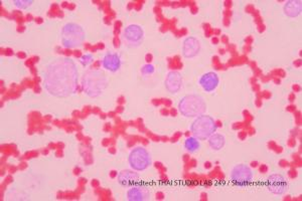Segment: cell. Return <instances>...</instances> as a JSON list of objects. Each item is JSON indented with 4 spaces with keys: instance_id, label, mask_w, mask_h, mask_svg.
<instances>
[{
    "instance_id": "cell-1",
    "label": "cell",
    "mask_w": 302,
    "mask_h": 201,
    "mask_svg": "<svg viewBox=\"0 0 302 201\" xmlns=\"http://www.w3.org/2000/svg\"><path fill=\"white\" fill-rule=\"evenodd\" d=\"M78 69L71 58H59L44 72V86L54 97L68 98L78 90Z\"/></svg>"
},
{
    "instance_id": "cell-2",
    "label": "cell",
    "mask_w": 302,
    "mask_h": 201,
    "mask_svg": "<svg viewBox=\"0 0 302 201\" xmlns=\"http://www.w3.org/2000/svg\"><path fill=\"white\" fill-rule=\"evenodd\" d=\"M83 92L90 98L100 97L108 86V80L102 71L90 70L84 73L81 81Z\"/></svg>"
},
{
    "instance_id": "cell-3",
    "label": "cell",
    "mask_w": 302,
    "mask_h": 201,
    "mask_svg": "<svg viewBox=\"0 0 302 201\" xmlns=\"http://www.w3.org/2000/svg\"><path fill=\"white\" fill-rule=\"evenodd\" d=\"M179 110L186 118H198L206 113L207 104L201 96L187 95L181 99Z\"/></svg>"
},
{
    "instance_id": "cell-4",
    "label": "cell",
    "mask_w": 302,
    "mask_h": 201,
    "mask_svg": "<svg viewBox=\"0 0 302 201\" xmlns=\"http://www.w3.org/2000/svg\"><path fill=\"white\" fill-rule=\"evenodd\" d=\"M86 33L78 24H67L61 29V43L66 49H77L85 40Z\"/></svg>"
},
{
    "instance_id": "cell-5",
    "label": "cell",
    "mask_w": 302,
    "mask_h": 201,
    "mask_svg": "<svg viewBox=\"0 0 302 201\" xmlns=\"http://www.w3.org/2000/svg\"><path fill=\"white\" fill-rule=\"evenodd\" d=\"M218 127L214 120L210 116L198 117L190 126L192 136L199 140H207L215 133Z\"/></svg>"
},
{
    "instance_id": "cell-6",
    "label": "cell",
    "mask_w": 302,
    "mask_h": 201,
    "mask_svg": "<svg viewBox=\"0 0 302 201\" xmlns=\"http://www.w3.org/2000/svg\"><path fill=\"white\" fill-rule=\"evenodd\" d=\"M129 165L135 171H144L152 163L151 155L144 147L134 148L128 157Z\"/></svg>"
},
{
    "instance_id": "cell-7",
    "label": "cell",
    "mask_w": 302,
    "mask_h": 201,
    "mask_svg": "<svg viewBox=\"0 0 302 201\" xmlns=\"http://www.w3.org/2000/svg\"><path fill=\"white\" fill-rule=\"evenodd\" d=\"M122 39L129 48L139 47L144 40V30L138 25H130L124 29Z\"/></svg>"
},
{
    "instance_id": "cell-8",
    "label": "cell",
    "mask_w": 302,
    "mask_h": 201,
    "mask_svg": "<svg viewBox=\"0 0 302 201\" xmlns=\"http://www.w3.org/2000/svg\"><path fill=\"white\" fill-rule=\"evenodd\" d=\"M253 179L252 170L245 164L236 165L231 171V180L237 186H248Z\"/></svg>"
},
{
    "instance_id": "cell-9",
    "label": "cell",
    "mask_w": 302,
    "mask_h": 201,
    "mask_svg": "<svg viewBox=\"0 0 302 201\" xmlns=\"http://www.w3.org/2000/svg\"><path fill=\"white\" fill-rule=\"evenodd\" d=\"M288 184L281 174H272L268 177V189L272 194L282 195L286 192Z\"/></svg>"
},
{
    "instance_id": "cell-10",
    "label": "cell",
    "mask_w": 302,
    "mask_h": 201,
    "mask_svg": "<svg viewBox=\"0 0 302 201\" xmlns=\"http://www.w3.org/2000/svg\"><path fill=\"white\" fill-rule=\"evenodd\" d=\"M202 49L201 41L193 36H188L183 40L182 43V56L186 58L197 57Z\"/></svg>"
},
{
    "instance_id": "cell-11",
    "label": "cell",
    "mask_w": 302,
    "mask_h": 201,
    "mask_svg": "<svg viewBox=\"0 0 302 201\" xmlns=\"http://www.w3.org/2000/svg\"><path fill=\"white\" fill-rule=\"evenodd\" d=\"M164 86L170 94L179 93L182 86V77H181V74L176 71L169 72L166 75V78L164 81Z\"/></svg>"
},
{
    "instance_id": "cell-12",
    "label": "cell",
    "mask_w": 302,
    "mask_h": 201,
    "mask_svg": "<svg viewBox=\"0 0 302 201\" xmlns=\"http://www.w3.org/2000/svg\"><path fill=\"white\" fill-rule=\"evenodd\" d=\"M149 190L142 185H133L127 192V198L130 201H144L149 198Z\"/></svg>"
},
{
    "instance_id": "cell-13",
    "label": "cell",
    "mask_w": 302,
    "mask_h": 201,
    "mask_svg": "<svg viewBox=\"0 0 302 201\" xmlns=\"http://www.w3.org/2000/svg\"><path fill=\"white\" fill-rule=\"evenodd\" d=\"M139 180H140V177L137 173L135 172V170L124 169L118 175V182L120 185L124 186V187L133 186V185L137 184L139 182Z\"/></svg>"
},
{
    "instance_id": "cell-14",
    "label": "cell",
    "mask_w": 302,
    "mask_h": 201,
    "mask_svg": "<svg viewBox=\"0 0 302 201\" xmlns=\"http://www.w3.org/2000/svg\"><path fill=\"white\" fill-rule=\"evenodd\" d=\"M219 83H220L219 76L213 72H209L205 74L200 80V85L204 88V91L208 93L214 91L219 86Z\"/></svg>"
},
{
    "instance_id": "cell-15",
    "label": "cell",
    "mask_w": 302,
    "mask_h": 201,
    "mask_svg": "<svg viewBox=\"0 0 302 201\" xmlns=\"http://www.w3.org/2000/svg\"><path fill=\"white\" fill-rule=\"evenodd\" d=\"M103 68L111 73H116L121 68V58L117 54H107L102 60Z\"/></svg>"
},
{
    "instance_id": "cell-16",
    "label": "cell",
    "mask_w": 302,
    "mask_h": 201,
    "mask_svg": "<svg viewBox=\"0 0 302 201\" xmlns=\"http://www.w3.org/2000/svg\"><path fill=\"white\" fill-rule=\"evenodd\" d=\"M302 10L301 0H289L285 3L283 11L286 16L290 18H295L300 15Z\"/></svg>"
},
{
    "instance_id": "cell-17",
    "label": "cell",
    "mask_w": 302,
    "mask_h": 201,
    "mask_svg": "<svg viewBox=\"0 0 302 201\" xmlns=\"http://www.w3.org/2000/svg\"><path fill=\"white\" fill-rule=\"evenodd\" d=\"M209 145L213 151H220L225 147L226 139L223 135L214 133L209 138Z\"/></svg>"
},
{
    "instance_id": "cell-18",
    "label": "cell",
    "mask_w": 302,
    "mask_h": 201,
    "mask_svg": "<svg viewBox=\"0 0 302 201\" xmlns=\"http://www.w3.org/2000/svg\"><path fill=\"white\" fill-rule=\"evenodd\" d=\"M184 147H185L186 151H188L189 153H195V152H197V151L200 149L201 144H200L199 139H197L196 137L192 136V137H188V138L185 140V142H184Z\"/></svg>"
},
{
    "instance_id": "cell-19",
    "label": "cell",
    "mask_w": 302,
    "mask_h": 201,
    "mask_svg": "<svg viewBox=\"0 0 302 201\" xmlns=\"http://www.w3.org/2000/svg\"><path fill=\"white\" fill-rule=\"evenodd\" d=\"M13 3L18 8L26 9V8H29L30 6H31V4L33 3V1H31V0H15V1H13Z\"/></svg>"
},
{
    "instance_id": "cell-20",
    "label": "cell",
    "mask_w": 302,
    "mask_h": 201,
    "mask_svg": "<svg viewBox=\"0 0 302 201\" xmlns=\"http://www.w3.org/2000/svg\"><path fill=\"white\" fill-rule=\"evenodd\" d=\"M93 61H94V56L91 55V54L84 55L82 58H80V62H81L82 65H84V66L89 65V64H91Z\"/></svg>"
},
{
    "instance_id": "cell-21",
    "label": "cell",
    "mask_w": 302,
    "mask_h": 201,
    "mask_svg": "<svg viewBox=\"0 0 302 201\" xmlns=\"http://www.w3.org/2000/svg\"><path fill=\"white\" fill-rule=\"evenodd\" d=\"M154 72H155L154 66L152 64H149V63L148 64H145V65H143L141 68V74L144 75V76L152 75V74H154Z\"/></svg>"
}]
</instances>
